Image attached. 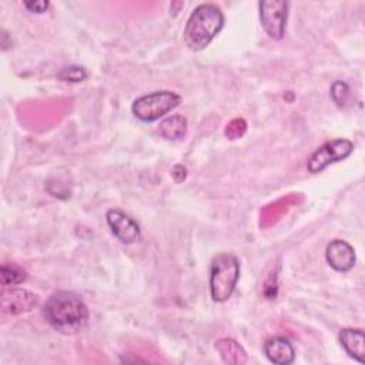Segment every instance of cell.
Returning a JSON list of instances; mask_svg holds the SVG:
<instances>
[{"label": "cell", "mask_w": 365, "mask_h": 365, "mask_svg": "<svg viewBox=\"0 0 365 365\" xmlns=\"http://www.w3.org/2000/svg\"><path fill=\"white\" fill-rule=\"evenodd\" d=\"M43 317L54 331L74 335L87 325L88 308L77 294L57 291L46 299Z\"/></svg>", "instance_id": "cell-1"}, {"label": "cell", "mask_w": 365, "mask_h": 365, "mask_svg": "<svg viewBox=\"0 0 365 365\" xmlns=\"http://www.w3.org/2000/svg\"><path fill=\"white\" fill-rule=\"evenodd\" d=\"M224 27V13L214 3H202L190 14L184 29V43L192 51L205 48Z\"/></svg>", "instance_id": "cell-2"}, {"label": "cell", "mask_w": 365, "mask_h": 365, "mask_svg": "<svg viewBox=\"0 0 365 365\" xmlns=\"http://www.w3.org/2000/svg\"><path fill=\"white\" fill-rule=\"evenodd\" d=\"M240 279V262L235 255L218 254L210 268V292L215 302H225L234 292Z\"/></svg>", "instance_id": "cell-3"}, {"label": "cell", "mask_w": 365, "mask_h": 365, "mask_svg": "<svg viewBox=\"0 0 365 365\" xmlns=\"http://www.w3.org/2000/svg\"><path fill=\"white\" fill-rule=\"evenodd\" d=\"M181 97L170 90H157L134 100L131 111L135 118L143 123H153L174 110Z\"/></svg>", "instance_id": "cell-4"}, {"label": "cell", "mask_w": 365, "mask_h": 365, "mask_svg": "<svg viewBox=\"0 0 365 365\" xmlns=\"http://www.w3.org/2000/svg\"><path fill=\"white\" fill-rule=\"evenodd\" d=\"M354 151V143L346 138H335L331 140L321 147H318L311 157L308 158L307 168L311 174L321 173L328 165L342 161L349 157Z\"/></svg>", "instance_id": "cell-5"}, {"label": "cell", "mask_w": 365, "mask_h": 365, "mask_svg": "<svg viewBox=\"0 0 365 365\" xmlns=\"http://www.w3.org/2000/svg\"><path fill=\"white\" fill-rule=\"evenodd\" d=\"M259 19L265 33L272 40H281L285 34L287 17H288V1L271 0L259 1Z\"/></svg>", "instance_id": "cell-6"}, {"label": "cell", "mask_w": 365, "mask_h": 365, "mask_svg": "<svg viewBox=\"0 0 365 365\" xmlns=\"http://www.w3.org/2000/svg\"><path fill=\"white\" fill-rule=\"evenodd\" d=\"M106 221L114 237L123 244H133L140 238L138 224L125 212L111 208L106 214Z\"/></svg>", "instance_id": "cell-7"}, {"label": "cell", "mask_w": 365, "mask_h": 365, "mask_svg": "<svg viewBox=\"0 0 365 365\" xmlns=\"http://www.w3.org/2000/svg\"><path fill=\"white\" fill-rule=\"evenodd\" d=\"M37 305V295L23 289L10 288L1 294V312L4 315H21L30 312Z\"/></svg>", "instance_id": "cell-8"}, {"label": "cell", "mask_w": 365, "mask_h": 365, "mask_svg": "<svg viewBox=\"0 0 365 365\" xmlns=\"http://www.w3.org/2000/svg\"><path fill=\"white\" fill-rule=\"evenodd\" d=\"M327 262L339 272H348L354 268L356 255L351 244L344 240H332L325 250Z\"/></svg>", "instance_id": "cell-9"}, {"label": "cell", "mask_w": 365, "mask_h": 365, "mask_svg": "<svg viewBox=\"0 0 365 365\" xmlns=\"http://www.w3.org/2000/svg\"><path fill=\"white\" fill-rule=\"evenodd\" d=\"M265 356L275 365H288L295 359L292 344L282 336H272L264 342Z\"/></svg>", "instance_id": "cell-10"}, {"label": "cell", "mask_w": 365, "mask_h": 365, "mask_svg": "<svg viewBox=\"0 0 365 365\" xmlns=\"http://www.w3.org/2000/svg\"><path fill=\"white\" fill-rule=\"evenodd\" d=\"M338 338L345 352L356 362L364 364V355H365L364 331L359 328H342L339 331Z\"/></svg>", "instance_id": "cell-11"}, {"label": "cell", "mask_w": 365, "mask_h": 365, "mask_svg": "<svg viewBox=\"0 0 365 365\" xmlns=\"http://www.w3.org/2000/svg\"><path fill=\"white\" fill-rule=\"evenodd\" d=\"M215 349L218 351L222 362L228 365L247 364L248 356L245 349L232 338H220L215 341Z\"/></svg>", "instance_id": "cell-12"}, {"label": "cell", "mask_w": 365, "mask_h": 365, "mask_svg": "<svg viewBox=\"0 0 365 365\" xmlns=\"http://www.w3.org/2000/svg\"><path fill=\"white\" fill-rule=\"evenodd\" d=\"M158 131L165 140H180L187 133V120L178 114L170 115L160 123Z\"/></svg>", "instance_id": "cell-13"}, {"label": "cell", "mask_w": 365, "mask_h": 365, "mask_svg": "<svg viewBox=\"0 0 365 365\" xmlns=\"http://www.w3.org/2000/svg\"><path fill=\"white\" fill-rule=\"evenodd\" d=\"M26 271L16 264H3L0 268V281L3 287L21 284L26 281Z\"/></svg>", "instance_id": "cell-14"}, {"label": "cell", "mask_w": 365, "mask_h": 365, "mask_svg": "<svg viewBox=\"0 0 365 365\" xmlns=\"http://www.w3.org/2000/svg\"><path fill=\"white\" fill-rule=\"evenodd\" d=\"M57 78L66 83H80L87 78V71L83 66H67L57 73Z\"/></svg>", "instance_id": "cell-15"}, {"label": "cell", "mask_w": 365, "mask_h": 365, "mask_svg": "<svg viewBox=\"0 0 365 365\" xmlns=\"http://www.w3.org/2000/svg\"><path fill=\"white\" fill-rule=\"evenodd\" d=\"M351 96V88L345 81H334L331 86V98L338 107H344Z\"/></svg>", "instance_id": "cell-16"}, {"label": "cell", "mask_w": 365, "mask_h": 365, "mask_svg": "<svg viewBox=\"0 0 365 365\" xmlns=\"http://www.w3.org/2000/svg\"><path fill=\"white\" fill-rule=\"evenodd\" d=\"M247 130V124L242 118H234L225 128V134L228 138H238L241 137Z\"/></svg>", "instance_id": "cell-17"}, {"label": "cell", "mask_w": 365, "mask_h": 365, "mask_svg": "<svg viewBox=\"0 0 365 365\" xmlns=\"http://www.w3.org/2000/svg\"><path fill=\"white\" fill-rule=\"evenodd\" d=\"M50 3L47 0H36V1H24V7L31 13H44L48 9Z\"/></svg>", "instance_id": "cell-18"}, {"label": "cell", "mask_w": 365, "mask_h": 365, "mask_svg": "<svg viewBox=\"0 0 365 365\" xmlns=\"http://www.w3.org/2000/svg\"><path fill=\"white\" fill-rule=\"evenodd\" d=\"M185 177H187V168L181 164H177L173 168V178L175 180V182H181L185 180Z\"/></svg>", "instance_id": "cell-19"}]
</instances>
